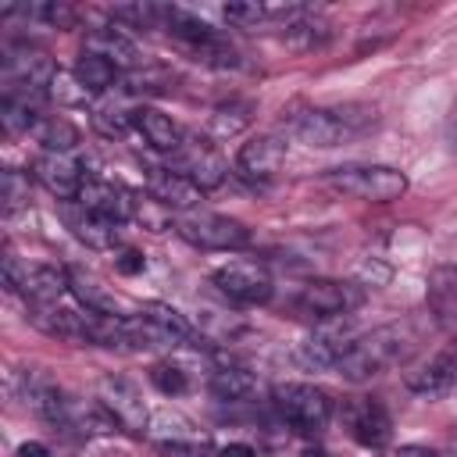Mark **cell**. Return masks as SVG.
<instances>
[{"label": "cell", "instance_id": "cell-40", "mask_svg": "<svg viewBox=\"0 0 457 457\" xmlns=\"http://www.w3.org/2000/svg\"><path fill=\"white\" fill-rule=\"evenodd\" d=\"M303 457H325V453H321V450H307Z\"/></svg>", "mask_w": 457, "mask_h": 457}, {"label": "cell", "instance_id": "cell-10", "mask_svg": "<svg viewBox=\"0 0 457 457\" xmlns=\"http://www.w3.org/2000/svg\"><path fill=\"white\" fill-rule=\"evenodd\" d=\"M361 300L364 293L353 282H339V278H311L296 296V303L314 318H343L353 307H361Z\"/></svg>", "mask_w": 457, "mask_h": 457}, {"label": "cell", "instance_id": "cell-22", "mask_svg": "<svg viewBox=\"0 0 457 457\" xmlns=\"http://www.w3.org/2000/svg\"><path fill=\"white\" fill-rule=\"evenodd\" d=\"M407 389L411 393H418V396H443L453 382H457V368H453V361L446 357V350L443 353H436L432 361H425V364H418L414 371H407Z\"/></svg>", "mask_w": 457, "mask_h": 457}, {"label": "cell", "instance_id": "cell-15", "mask_svg": "<svg viewBox=\"0 0 457 457\" xmlns=\"http://www.w3.org/2000/svg\"><path fill=\"white\" fill-rule=\"evenodd\" d=\"M146 186H150V196L157 204H164L168 211H193L200 200H204V189L186 179L182 171H171V168H146Z\"/></svg>", "mask_w": 457, "mask_h": 457}, {"label": "cell", "instance_id": "cell-26", "mask_svg": "<svg viewBox=\"0 0 457 457\" xmlns=\"http://www.w3.org/2000/svg\"><path fill=\"white\" fill-rule=\"evenodd\" d=\"M32 136H36V143H43L46 150H61V154H68V150L79 143V129H75L68 118H61V114L39 118V121L32 125Z\"/></svg>", "mask_w": 457, "mask_h": 457}, {"label": "cell", "instance_id": "cell-28", "mask_svg": "<svg viewBox=\"0 0 457 457\" xmlns=\"http://www.w3.org/2000/svg\"><path fill=\"white\" fill-rule=\"evenodd\" d=\"M139 314L143 318H150L154 325H161V328H168L171 336H179V339H189L193 336V328H189V321L175 311V307H168V303H157V300H150V303H143L139 307Z\"/></svg>", "mask_w": 457, "mask_h": 457}, {"label": "cell", "instance_id": "cell-33", "mask_svg": "<svg viewBox=\"0 0 457 457\" xmlns=\"http://www.w3.org/2000/svg\"><path fill=\"white\" fill-rule=\"evenodd\" d=\"M132 218L143 221L150 232H161V228L168 225V207L157 204L154 196H136V193H132Z\"/></svg>", "mask_w": 457, "mask_h": 457}, {"label": "cell", "instance_id": "cell-4", "mask_svg": "<svg viewBox=\"0 0 457 457\" xmlns=\"http://www.w3.org/2000/svg\"><path fill=\"white\" fill-rule=\"evenodd\" d=\"M275 411L278 418L300 432V436H318L328 418H332V403L321 389L307 386V382H286V386H275Z\"/></svg>", "mask_w": 457, "mask_h": 457}, {"label": "cell", "instance_id": "cell-5", "mask_svg": "<svg viewBox=\"0 0 457 457\" xmlns=\"http://www.w3.org/2000/svg\"><path fill=\"white\" fill-rule=\"evenodd\" d=\"M175 232L204 250H243L250 243V228L236 218L225 214H211V211H189L182 218H175Z\"/></svg>", "mask_w": 457, "mask_h": 457}, {"label": "cell", "instance_id": "cell-9", "mask_svg": "<svg viewBox=\"0 0 457 457\" xmlns=\"http://www.w3.org/2000/svg\"><path fill=\"white\" fill-rule=\"evenodd\" d=\"M289 129H293V136H296L300 143L321 146V150H325V146H339V143H346V139L357 132V125H353L350 114H343V111H325V107H307V111L293 114Z\"/></svg>", "mask_w": 457, "mask_h": 457}, {"label": "cell", "instance_id": "cell-35", "mask_svg": "<svg viewBox=\"0 0 457 457\" xmlns=\"http://www.w3.org/2000/svg\"><path fill=\"white\" fill-rule=\"evenodd\" d=\"M157 450L164 457H204L207 453V439L204 436H193V439H161Z\"/></svg>", "mask_w": 457, "mask_h": 457}, {"label": "cell", "instance_id": "cell-1", "mask_svg": "<svg viewBox=\"0 0 457 457\" xmlns=\"http://www.w3.org/2000/svg\"><path fill=\"white\" fill-rule=\"evenodd\" d=\"M421 343V332L414 328V321H389V325H378L371 328L368 336L353 339V346L339 357V375L350 378V382H364L371 375H382L386 368H396L403 364Z\"/></svg>", "mask_w": 457, "mask_h": 457}, {"label": "cell", "instance_id": "cell-30", "mask_svg": "<svg viewBox=\"0 0 457 457\" xmlns=\"http://www.w3.org/2000/svg\"><path fill=\"white\" fill-rule=\"evenodd\" d=\"M0 186H4V211H7V214H14L18 207L29 204V175H21V171H14V168H4Z\"/></svg>", "mask_w": 457, "mask_h": 457}, {"label": "cell", "instance_id": "cell-34", "mask_svg": "<svg viewBox=\"0 0 457 457\" xmlns=\"http://www.w3.org/2000/svg\"><path fill=\"white\" fill-rule=\"evenodd\" d=\"M50 96H57L61 104H86L89 100V89L75 79V71H57V79H54V86H50Z\"/></svg>", "mask_w": 457, "mask_h": 457}, {"label": "cell", "instance_id": "cell-21", "mask_svg": "<svg viewBox=\"0 0 457 457\" xmlns=\"http://www.w3.org/2000/svg\"><path fill=\"white\" fill-rule=\"evenodd\" d=\"M61 428H75L79 436H111V432H118V421L100 400H71V396H64Z\"/></svg>", "mask_w": 457, "mask_h": 457}, {"label": "cell", "instance_id": "cell-41", "mask_svg": "<svg viewBox=\"0 0 457 457\" xmlns=\"http://www.w3.org/2000/svg\"><path fill=\"white\" fill-rule=\"evenodd\" d=\"M453 143H457V114H453Z\"/></svg>", "mask_w": 457, "mask_h": 457}, {"label": "cell", "instance_id": "cell-14", "mask_svg": "<svg viewBox=\"0 0 457 457\" xmlns=\"http://www.w3.org/2000/svg\"><path fill=\"white\" fill-rule=\"evenodd\" d=\"M171 161H175L179 171H182L186 179H193L200 189H214V186H221L225 175H228L221 154H218L211 143H196V139H186V143L171 154Z\"/></svg>", "mask_w": 457, "mask_h": 457}, {"label": "cell", "instance_id": "cell-31", "mask_svg": "<svg viewBox=\"0 0 457 457\" xmlns=\"http://www.w3.org/2000/svg\"><path fill=\"white\" fill-rule=\"evenodd\" d=\"M132 125H136L132 114H125L121 107H96V114H93V129H96L100 136H107V139L125 136Z\"/></svg>", "mask_w": 457, "mask_h": 457}, {"label": "cell", "instance_id": "cell-39", "mask_svg": "<svg viewBox=\"0 0 457 457\" xmlns=\"http://www.w3.org/2000/svg\"><path fill=\"white\" fill-rule=\"evenodd\" d=\"M18 457H50V450L43 443H21L18 446Z\"/></svg>", "mask_w": 457, "mask_h": 457}, {"label": "cell", "instance_id": "cell-7", "mask_svg": "<svg viewBox=\"0 0 457 457\" xmlns=\"http://www.w3.org/2000/svg\"><path fill=\"white\" fill-rule=\"evenodd\" d=\"M211 282L218 286L221 296H228L232 303H243V307L264 303L271 296V275L257 261H228L211 275Z\"/></svg>", "mask_w": 457, "mask_h": 457}, {"label": "cell", "instance_id": "cell-12", "mask_svg": "<svg viewBox=\"0 0 457 457\" xmlns=\"http://www.w3.org/2000/svg\"><path fill=\"white\" fill-rule=\"evenodd\" d=\"M32 175L39 179V186L46 193H54L57 200H79L86 179L79 171V161L71 154H61V150H43L36 161H32Z\"/></svg>", "mask_w": 457, "mask_h": 457}, {"label": "cell", "instance_id": "cell-2", "mask_svg": "<svg viewBox=\"0 0 457 457\" xmlns=\"http://www.w3.org/2000/svg\"><path fill=\"white\" fill-rule=\"evenodd\" d=\"M325 182L346 196L368 200V204H389L407 193V175L389 164H343L325 175Z\"/></svg>", "mask_w": 457, "mask_h": 457}, {"label": "cell", "instance_id": "cell-32", "mask_svg": "<svg viewBox=\"0 0 457 457\" xmlns=\"http://www.w3.org/2000/svg\"><path fill=\"white\" fill-rule=\"evenodd\" d=\"M150 382H154L157 393H164V396H179V393L189 389V378H186V371H182L179 364H154V368H150Z\"/></svg>", "mask_w": 457, "mask_h": 457}, {"label": "cell", "instance_id": "cell-11", "mask_svg": "<svg viewBox=\"0 0 457 457\" xmlns=\"http://www.w3.org/2000/svg\"><path fill=\"white\" fill-rule=\"evenodd\" d=\"M221 14L236 29H289L300 18H307L311 11L303 4H261V0H246V4H225Z\"/></svg>", "mask_w": 457, "mask_h": 457}, {"label": "cell", "instance_id": "cell-38", "mask_svg": "<svg viewBox=\"0 0 457 457\" xmlns=\"http://www.w3.org/2000/svg\"><path fill=\"white\" fill-rule=\"evenodd\" d=\"M218 457H253V446H246V443H228V446H221Z\"/></svg>", "mask_w": 457, "mask_h": 457}, {"label": "cell", "instance_id": "cell-8", "mask_svg": "<svg viewBox=\"0 0 457 457\" xmlns=\"http://www.w3.org/2000/svg\"><path fill=\"white\" fill-rule=\"evenodd\" d=\"M96 400L114 414L118 428L129 432V436H143L146 432V403H143V393L136 389V382L121 378V375H107L100 378L96 386Z\"/></svg>", "mask_w": 457, "mask_h": 457}, {"label": "cell", "instance_id": "cell-37", "mask_svg": "<svg viewBox=\"0 0 457 457\" xmlns=\"http://www.w3.org/2000/svg\"><path fill=\"white\" fill-rule=\"evenodd\" d=\"M396 457H439V453H436V450H428V446L407 443V446H400V450H396Z\"/></svg>", "mask_w": 457, "mask_h": 457}, {"label": "cell", "instance_id": "cell-13", "mask_svg": "<svg viewBox=\"0 0 457 457\" xmlns=\"http://www.w3.org/2000/svg\"><path fill=\"white\" fill-rule=\"evenodd\" d=\"M286 161V143L275 136H253L250 143L239 146L236 154V175L246 182H268L278 175Z\"/></svg>", "mask_w": 457, "mask_h": 457}, {"label": "cell", "instance_id": "cell-17", "mask_svg": "<svg viewBox=\"0 0 457 457\" xmlns=\"http://www.w3.org/2000/svg\"><path fill=\"white\" fill-rule=\"evenodd\" d=\"M425 296L436 325L457 332V264H436L425 278Z\"/></svg>", "mask_w": 457, "mask_h": 457}, {"label": "cell", "instance_id": "cell-29", "mask_svg": "<svg viewBox=\"0 0 457 457\" xmlns=\"http://www.w3.org/2000/svg\"><path fill=\"white\" fill-rule=\"evenodd\" d=\"M111 18L129 21L136 29H154V25H161V4H118V7H111Z\"/></svg>", "mask_w": 457, "mask_h": 457}, {"label": "cell", "instance_id": "cell-27", "mask_svg": "<svg viewBox=\"0 0 457 457\" xmlns=\"http://www.w3.org/2000/svg\"><path fill=\"white\" fill-rule=\"evenodd\" d=\"M75 79L89 89V93H104V89H111L114 86V79H118V68L114 64H107L104 57H96V54H79V61H75Z\"/></svg>", "mask_w": 457, "mask_h": 457}, {"label": "cell", "instance_id": "cell-19", "mask_svg": "<svg viewBox=\"0 0 457 457\" xmlns=\"http://www.w3.org/2000/svg\"><path fill=\"white\" fill-rule=\"evenodd\" d=\"M82 50H86V54L104 57V61H107V64H114L118 71H125V68H139V46H136L125 32H118L114 25H104V29L86 32Z\"/></svg>", "mask_w": 457, "mask_h": 457}, {"label": "cell", "instance_id": "cell-20", "mask_svg": "<svg viewBox=\"0 0 457 457\" xmlns=\"http://www.w3.org/2000/svg\"><path fill=\"white\" fill-rule=\"evenodd\" d=\"M68 286H71V296L82 303V311H93V314H104V318H125L118 296L93 271L68 268Z\"/></svg>", "mask_w": 457, "mask_h": 457}, {"label": "cell", "instance_id": "cell-25", "mask_svg": "<svg viewBox=\"0 0 457 457\" xmlns=\"http://www.w3.org/2000/svg\"><path fill=\"white\" fill-rule=\"evenodd\" d=\"M211 393L218 400H250L257 393V378L250 371H243V368H228L225 364V368L211 371Z\"/></svg>", "mask_w": 457, "mask_h": 457}, {"label": "cell", "instance_id": "cell-16", "mask_svg": "<svg viewBox=\"0 0 457 457\" xmlns=\"http://www.w3.org/2000/svg\"><path fill=\"white\" fill-rule=\"evenodd\" d=\"M343 421H346V432L361 446H382L393 432V421H389L386 407L375 403V400H350L343 407Z\"/></svg>", "mask_w": 457, "mask_h": 457}, {"label": "cell", "instance_id": "cell-3", "mask_svg": "<svg viewBox=\"0 0 457 457\" xmlns=\"http://www.w3.org/2000/svg\"><path fill=\"white\" fill-rule=\"evenodd\" d=\"M4 282L21 293L32 307H50L57 303L64 293H71L68 286V268H54V264H29L18 261L11 250L4 253Z\"/></svg>", "mask_w": 457, "mask_h": 457}, {"label": "cell", "instance_id": "cell-36", "mask_svg": "<svg viewBox=\"0 0 457 457\" xmlns=\"http://www.w3.org/2000/svg\"><path fill=\"white\" fill-rule=\"evenodd\" d=\"M143 264H146V261H143L139 250H121L118 261H114V268H118L121 275H136V271H143Z\"/></svg>", "mask_w": 457, "mask_h": 457}, {"label": "cell", "instance_id": "cell-6", "mask_svg": "<svg viewBox=\"0 0 457 457\" xmlns=\"http://www.w3.org/2000/svg\"><path fill=\"white\" fill-rule=\"evenodd\" d=\"M57 79L43 50H4V96H46Z\"/></svg>", "mask_w": 457, "mask_h": 457}, {"label": "cell", "instance_id": "cell-23", "mask_svg": "<svg viewBox=\"0 0 457 457\" xmlns=\"http://www.w3.org/2000/svg\"><path fill=\"white\" fill-rule=\"evenodd\" d=\"M132 121H136V129L143 132V139H146L154 150H161V154H175V150L186 143L182 129H179L168 114H161L157 107H139V111H132Z\"/></svg>", "mask_w": 457, "mask_h": 457}, {"label": "cell", "instance_id": "cell-24", "mask_svg": "<svg viewBox=\"0 0 457 457\" xmlns=\"http://www.w3.org/2000/svg\"><path fill=\"white\" fill-rule=\"evenodd\" d=\"M64 221L75 232V239H82L89 250H111L118 243V225L89 214L86 207H64Z\"/></svg>", "mask_w": 457, "mask_h": 457}, {"label": "cell", "instance_id": "cell-18", "mask_svg": "<svg viewBox=\"0 0 457 457\" xmlns=\"http://www.w3.org/2000/svg\"><path fill=\"white\" fill-rule=\"evenodd\" d=\"M79 207H86L89 214L104 218V221H129L132 218V193L111 186V182H100V179H86L82 193H79Z\"/></svg>", "mask_w": 457, "mask_h": 457}]
</instances>
